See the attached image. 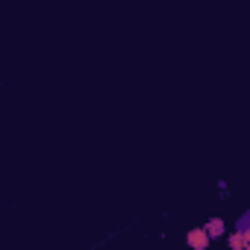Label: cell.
I'll return each mask as SVG.
<instances>
[{
	"mask_svg": "<svg viewBox=\"0 0 250 250\" xmlns=\"http://www.w3.org/2000/svg\"><path fill=\"white\" fill-rule=\"evenodd\" d=\"M186 244H188L191 250H206V247H209V235H206V229H203V227L188 229V232H186Z\"/></svg>",
	"mask_w": 250,
	"mask_h": 250,
	"instance_id": "obj_1",
	"label": "cell"
},
{
	"mask_svg": "<svg viewBox=\"0 0 250 250\" xmlns=\"http://www.w3.org/2000/svg\"><path fill=\"white\" fill-rule=\"evenodd\" d=\"M203 229H206L209 241H215V238H221V235L227 232V221H224V218H209V221L203 224Z\"/></svg>",
	"mask_w": 250,
	"mask_h": 250,
	"instance_id": "obj_2",
	"label": "cell"
}]
</instances>
